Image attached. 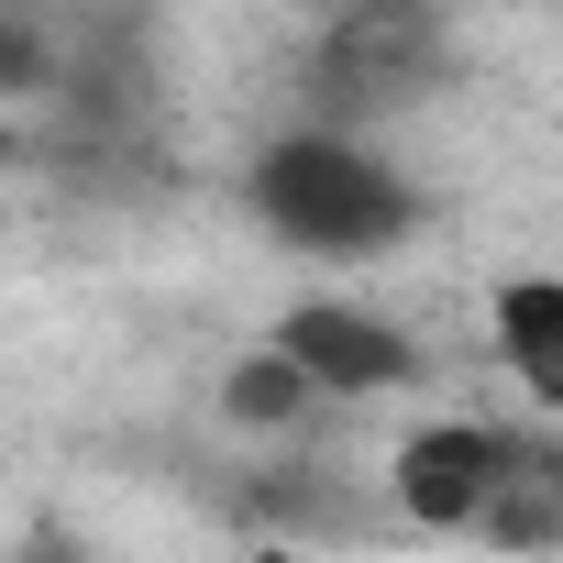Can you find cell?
I'll use <instances>...</instances> for the list:
<instances>
[{"instance_id": "obj_5", "label": "cell", "mask_w": 563, "mask_h": 563, "mask_svg": "<svg viewBox=\"0 0 563 563\" xmlns=\"http://www.w3.org/2000/svg\"><path fill=\"white\" fill-rule=\"evenodd\" d=\"M486 321H497V365L530 387V409L563 420V276H508Z\"/></svg>"}, {"instance_id": "obj_2", "label": "cell", "mask_w": 563, "mask_h": 563, "mask_svg": "<svg viewBox=\"0 0 563 563\" xmlns=\"http://www.w3.org/2000/svg\"><path fill=\"white\" fill-rule=\"evenodd\" d=\"M530 486H552V453L486 420H420L387 464V497L409 530H497Z\"/></svg>"}, {"instance_id": "obj_8", "label": "cell", "mask_w": 563, "mask_h": 563, "mask_svg": "<svg viewBox=\"0 0 563 563\" xmlns=\"http://www.w3.org/2000/svg\"><path fill=\"white\" fill-rule=\"evenodd\" d=\"M552 497H563V453H552Z\"/></svg>"}, {"instance_id": "obj_6", "label": "cell", "mask_w": 563, "mask_h": 563, "mask_svg": "<svg viewBox=\"0 0 563 563\" xmlns=\"http://www.w3.org/2000/svg\"><path fill=\"white\" fill-rule=\"evenodd\" d=\"M310 398H321V387H310L288 354H276V343H265V354H243V365L221 376V420H232V431H288Z\"/></svg>"}, {"instance_id": "obj_4", "label": "cell", "mask_w": 563, "mask_h": 563, "mask_svg": "<svg viewBox=\"0 0 563 563\" xmlns=\"http://www.w3.org/2000/svg\"><path fill=\"white\" fill-rule=\"evenodd\" d=\"M265 343L288 354L321 398H387V387L420 376V343H409L387 310H365V299H299Z\"/></svg>"}, {"instance_id": "obj_1", "label": "cell", "mask_w": 563, "mask_h": 563, "mask_svg": "<svg viewBox=\"0 0 563 563\" xmlns=\"http://www.w3.org/2000/svg\"><path fill=\"white\" fill-rule=\"evenodd\" d=\"M254 221L299 254H387L420 232V188L365 133H288L254 155Z\"/></svg>"}, {"instance_id": "obj_7", "label": "cell", "mask_w": 563, "mask_h": 563, "mask_svg": "<svg viewBox=\"0 0 563 563\" xmlns=\"http://www.w3.org/2000/svg\"><path fill=\"white\" fill-rule=\"evenodd\" d=\"M12 563H89V541H67V530H34Z\"/></svg>"}, {"instance_id": "obj_3", "label": "cell", "mask_w": 563, "mask_h": 563, "mask_svg": "<svg viewBox=\"0 0 563 563\" xmlns=\"http://www.w3.org/2000/svg\"><path fill=\"white\" fill-rule=\"evenodd\" d=\"M442 67H453V34H442L431 12H343V23L310 45L321 133L376 122V111H409L420 89H442Z\"/></svg>"}]
</instances>
